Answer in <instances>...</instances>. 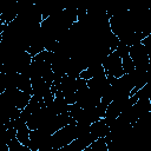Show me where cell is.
<instances>
[{"mask_svg":"<svg viewBox=\"0 0 151 151\" xmlns=\"http://www.w3.org/2000/svg\"><path fill=\"white\" fill-rule=\"evenodd\" d=\"M74 138H77V130H76V123H70L55 132L51 134V144L52 150H60L67 144H70Z\"/></svg>","mask_w":151,"mask_h":151,"instance_id":"obj_1","label":"cell"},{"mask_svg":"<svg viewBox=\"0 0 151 151\" xmlns=\"http://www.w3.org/2000/svg\"><path fill=\"white\" fill-rule=\"evenodd\" d=\"M129 55L132 59L136 70H143V71L150 70L151 59L145 46L142 42H137L132 46H129Z\"/></svg>","mask_w":151,"mask_h":151,"instance_id":"obj_2","label":"cell"},{"mask_svg":"<svg viewBox=\"0 0 151 151\" xmlns=\"http://www.w3.org/2000/svg\"><path fill=\"white\" fill-rule=\"evenodd\" d=\"M109 130H110V126L106 124V122H105L104 118H99L98 120L93 122V123L90 124V126H88V131H90L96 138H98V137H104V136L109 132Z\"/></svg>","mask_w":151,"mask_h":151,"instance_id":"obj_3","label":"cell"},{"mask_svg":"<svg viewBox=\"0 0 151 151\" xmlns=\"http://www.w3.org/2000/svg\"><path fill=\"white\" fill-rule=\"evenodd\" d=\"M15 130H17V133H15L17 139L22 145H25V146L28 147V144H29V132H31V130L28 129V126L26 124H22V125H19Z\"/></svg>","mask_w":151,"mask_h":151,"instance_id":"obj_4","label":"cell"},{"mask_svg":"<svg viewBox=\"0 0 151 151\" xmlns=\"http://www.w3.org/2000/svg\"><path fill=\"white\" fill-rule=\"evenodd\" d=\"M84 150H91V151H107V145L105 142L104 137H98L97 139H94L87 147H85Z\"/></svg>","mask_w":151,"mask_h":151,"instance_id":"obj_5","label":"cell"},{"mask_svg":"<svg viewBox=\"0 0 151 151\" xmlns=\"http://www.w3.org/2000/svg\"><path fill=\"white\" fill-rule=\"evenodd\" d=\"M6 129H7V127H6V125H5V124H4V123L0 120V134H1V133H2V132L6 130Z\"/></svg>","mask_w":151,"mask_h":151,"instance_id":"obj_6","label":"cell"},{"mask_svg":"<svg viewBox=\"0 0 151 151\" xmlns=\"http://www.w3.org/2000/svg\"><path fill=\"white\" fill-rule=\"evenodd\" d=\"M1 39H2V34L0 33V41H1Z\"/></svg>","mask_w":151,"mask_h":151,"instance_id":"obj_7","label":"cell"}]
</instances>
